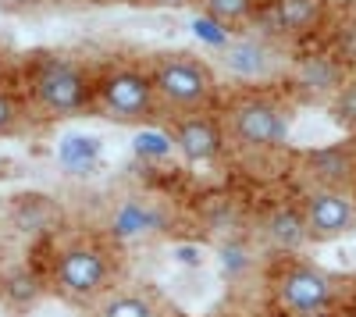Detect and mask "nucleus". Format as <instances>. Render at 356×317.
<instances>
[{
    "label": "nucleus",
    "instance_id": "obj_1",
    "mask_svg": "<svg viewBox=\"0 0 356 317\" xmlns=\"http://www.w3.org/2000/svg\"><path fill=\"white\" fill-rule=\"evenodd\" d=\"M97 82L89 72L61 54H36L29 61V100L50 118H72L93 107Z\"/></svg>",
    "mask_w": 356,
    "mask_h": 317
},
{
    "label": "nucleus",
    "instance_id": "obj_2",
    "mask_svg": "<svg viewBox=\"0 0 356 317\" xmlns=\"http://www.w3.org/2000/svg\"><path fill=\"white\" fill-rule=\"evenodd\" d=\"M154 93L157 104L178 118V114H193L203 111L207 104L214 100V75L207 68V61H200L196 54L189 50H164L154 57Z\"/></svg>",
    "mask_w": 356,
    "mask_h": 317
},
{
    "label": "nucleus",
    "instance_id": "obj_3",
    "mask_svg": "<svg viewBox=\"0 0 356 317\" xmlns=\"http://www.w3.org/2000/svg\"><path fill=\"white\" fill-rule=\"evenodd\" d=\"M221 125L246 154H275L289 143V111L271 97H239L225 111Z\"/></svg>",
    "mask_w": 356,
    "mask_h": 317
},
{
    "label": "nucleus",
    "instance_id": "obj_4",
    "mask_svg": "<svg viewBox=\"0 0 356 317\" xmlns=\"http://www.w3.org/2000/svg\"><path fill=\"white\" fill-rule=\"evenodd\" d=\"M93 107H100L111 122L136 125V122L154 118V111H157L161 104H157V93H154L150 72H139V68H114V72H107V75L97 79Z\"/></svg>",
    "mask_w": 356,
    "mask_h": 317
},
{
    "label": "nucleus",
    "instance_id": "obj_5",
    "mask_svg": "<svg viewBox=\"0 0 356 317\" xmlns=\"http://www.w3.org/2000/svg\"><path fill=\"white\" fill-rule=\"evenodd\" d=\"M218 65H221V72H228L239 82H267V79H278L289 68L278 40L264 36V33H246L239 40H232L218 54Z\"/></svg>",
    "mask_w": 356,
    "mask_h": 317
},
{
    "label": "nucleus",
    "instance_id": "obj_6",
    "mask_svg": "<svg viewBox=\"0 0 356 317\" xmlns=\"http://www.w3.org/2000/svg\"><path fill=\"white\" fill-rule=\"evenodd\" d=\"M54 282H57V289L75 300L100 296L111 282V261L97 246H86V243L68 246L54 264Z\"/></svg>",
    "mask_w": 356,
    "mask_h": 317
},
{
    "label": "nucleus",
    "instance_id": "obj_7",
    "mask_svg": "<svg viewBox=\"0 0 356 317\" xmlns=\"http://www.w3.org/2000/svg\"><path fill=\"white\" fill-rule=\"evenodd\" d=\"M225 139H228L225 125L214 122L211 114H203V111L171 118V143L189 164H214V161H221Z\"/></svg>",
    "mask_w": 356,
    "mask_h": 317
},
{
    "label": "nucleus",
    "instance_id": "obj_8",
    "mask_svg": "<svg viewBox=\"0 0 356 317\" xmlns=\"http://www.w3.org/2000/svg\"><path fill=\"white\" fill-rule=\"evenodd\" d=\"M253 22L271 40H300L324 22V0H271L267 8H257Z\"/></svg>",
    "mask_w": 356,
    "mask_h": 317
},
{
    "label": "nucleus",
    "instance_id": "obj_9",
    "mask_svg": "<svg viewBox=\"0 0 356 317\" xmlns=\"http://www.w3.org/2000/svg\"><path fill=\"white\" fill-rule=\"evenodd\" d=\"M303 214H307V225H310V239H339L356 221L353 200L335 186H317L307 196Z\"/></svg>",
    "mask_w": 356,
    "mask_h": 317
},
{
    "label": "nucleus",
    "instance_id": "obj_10",
    "mask_svg": "<svg viewBox=\"0 0 356 317\" xmlns=\"http://www.w3.org/2000/svg\"><path fill=\"white\" fill-rule=\"evenodd\" d=\"M346 79H349V72L339 54H310L292 65L296 90H300L303 100H314V104H332Z\"/></svg>",
    "mask_w": 356,
    "mask_h": 317
},
{
    "label": "nucleus",
    "instance_id": "obj_11",
    "mask_svg": "<svg viewBox=\"0 0 356 317\" xmlns=\"http://www.w3.org/2000/svg\"><path fill=\"white\" fill-rule=\"evenodd\" d=\"M278 296L292 314H321L332 303L335 289L317 268H292L282 282H278Z\"/></svg>",
    "mask_w": 356,
    "mask_h": 317
},
{
    "label": "nucleus",
    "instance_id": "obj_12",
    "mask_svg": "<svg viewBox=\"0 0 356 317\" xmlns=\"http://www.w3.org/2000/svg\"><path fill=\"white\" fill-rule=\"evenodd\" d=\"M353 168H356V157L346 143H335V147H317L307 154V175L317 182V186H335L342 189V182L353 179Z\"/></svg>",
    "mask_w": 356,
    "mask_h": 317
},
{
    "label": "nucleus",
    "instance_id": "obj_13",
    "mask_svg": "<svg viewBox=\"0 0 356 317\" xmlns=\"http://www.w3.org/2000/svg\"><path fill=\"white\" fill-rule=\"evenodd\" d=\"M264 236L278 250H300L310 239V225L300 207H275L264 218Z\"/></svg>",
    "mask_w": 356,
    "mask_h": 317
},
{
    "label": "nucleus",
    "instance_id": "obj_14",
    "mask_svg": "<svg viewBox=\"0 0 356 317\" xmlns=\"http://www.w3.org/2000/svg\"><path fill=\"white\" fill-rule=\"evenodd\" d=\"M200 8L207 18H214L221 25H250L253 15H257V0H200Z\"/></svg>",
    "mask_w": 356,
    "mask_h": 317
},
{
    "label": "nucleus",
    "instance_id": "obj_15",
    "mask_svg": "<svg viewBox=\"0 0 356 317\" xmlns=\"http://www.w3.org/2000/svg\"><path fill=\"white\" fill-rule=\"evenodd\" d=\"M97 317H157V310L139 293H118V296H107L100 303Z\"/></svg>",
    "mask_w": 356,
    "mask_h": 317
},
{
    "label": "nucleus",
    "instance_id": "obj_16",
    "mask_svg": "<svg viewBox=\"0 0 356 317\" xmlns=\"http://www.w3.org/2000/svg\"><path fill=\"white\" fill-rule=\"evenodd\" d=\"M332 111H335V118H339L342 125L356 129V75H349V79L342 82V90H339L335 100H332Z\"/></svg>",
    "mask_w": 356,
    "mask_h": 317
},
{
    "label": "nucleus",
    "instance_id": "obj_17",
    "mask_svg": "<svg viewBox=\"0 0 356 317\" xmlns=\"http://www.w3.org/2000/svg\"><path fill=\"white\" fill-rule=\"evenodd\" d=\"M22 122H25L22 100L8 90H0V136H11L15 129H22Z\"/></svg>",
    "mask_w": 356,
    "mask_h": 317
},
{
    "label": "nucleus",
    "instance_id": "obj_18",
    "mask_svg": "<svg viewBox=\"0 0 356 317\" xmlns=\"http://www.w3.org/2000/svg\"><path fill=\"white\" fill-rule=\"evenodd\" d=\"M335 54L342 57V61H353L356 65V18L342 22L339 33H335Z\"/></svg>",
    "mask_w": 356,
    "mask_h": 317
},
{
    "label": "nucleus",
    "instance_id": "obj_19",
    "mask_svg": "<svg viewBox=\"0 0 356 317\" xmlns=\"http://www.w3.org/2000/svg\"><path fill=\"white\" fill-rule=\"evenodd\" d=\"M40 0H0V11L4 15H22V11H33Z\"/></svg>",
    "mask_w": 356,
    "mask_h": 317
},
{
    "label": "nucleus",
    "instance_id": "obj_20",
    "mask_svg": "<svg viewBox=\"0 0 356 317\" xmlns=\"http://www.w3.org/2000/svg\"><path fill=\"white\" fill-rule=\"evenodd\" d=\"M143 4H157V8H178V4H189V0H143Z\"/></svg>",
    "mask_w": 356,
    "mask_h": 317
},
{
    "label": "nucleus",
    "instance_id": "obj_21",
    "mask_svg": "<svg viewBox=\"0 0 356 317\" xmlns=\"http://www.w3.org/2000/svg\"><path fill=\"white\" fill-rule=\"evenodd\" d=\"M4 75H8V57H4V50H0V86H4Z\"/></svg>",
    "mask_w": 356,
    "mask_h": 317
}]
</instances>
